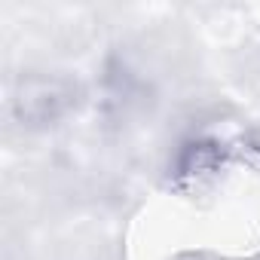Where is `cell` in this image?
<instances>
[{
	"mask_svg": "<svg viewBox=\"0 0 260 260\" xmlns=\"http://www.w3.org/2000/svg\"><path fill=\"white\" fill-rule=\"evenodd\" d=\"M77 104V89L71 80L58 74H25L13 95L10 107L19 125L25 128H52L58 125Z\"/></svg>",
	"mask_w": 260,
	"mask_h": 260,
	"instance_id": "1",
	"label": "cell"
},
{
	"mask_svg": "<svg viewBox=\"0 0 260 260\" xmlns=\"http://www.w3.org/2000/svg\"><path fill=\"white\" fill-rule=\"evenodd\" d=\"M226 169V147L214 138L190 141L175 159V181L184 190H205Z\"/></svg>",
	"mask_w": 260,
	"mask_h": 260,
	"instance_id": "2",
	"label": "cell"
}]
</instances>
